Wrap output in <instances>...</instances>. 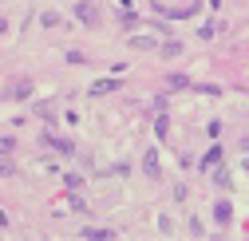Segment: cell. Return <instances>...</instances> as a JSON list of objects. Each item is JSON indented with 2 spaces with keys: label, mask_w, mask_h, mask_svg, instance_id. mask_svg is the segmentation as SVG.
I'll use <instances>...</instances> for the list:
<instances>
[{
  "label": "cell",
  "mask_w": 249,
  "mask_h": 241,
  "mask_svg": "<svg viewBox=\"0 0 249 241\" xmlns=\"http://www.w3.org/2000/svg\"><path fill=\"white\" fill-rule=\"evenodd\" d=\"M75 16H79L87 28H95V24H99V12H95V4H87V0H79V4H75Z\"/></svg>",
  "instance_id": "cell-1"
},
{
  "label": "cell",
  "mask_w": 249,
  "mask_h": 241,
  "mask_svg": "<svg viewBox=\"0 0 249 241\" xmlns=\"http://www.w3.org/2000/svg\"><path fill=\"white\" fill-rule=\"evenodd\" d=\"M217 162H222V150H217V146H210L206 155H202V162H198V170H213Z\"/></svg>",
  "instance_id": "cell-2"
},
{
  "label": "cell",
  "mask_w": 249,
  "mask_h": 241,
  "mask_svg": "<svg viewBox=\"0 0 249 241\" xmlns=\"http://www.w3.org/2000/svg\"><path fill=\"white\" fill-rule=\"evenodd\" d=\"M159 12L170 16V20H182V16H194V4H182V8H166V4H159Z\"/></svg>",
  "instance_id": "cell-3"
},
{
  "label": "cell",
  "mask_w": 249,
  "mask_h": 241,
  "mask_svg": "<svg viewBox=\"0 0 249 241\" xmlns=\"http://www.w3.org/2000/svg\"><path fill=\"white\" fill-rule=\"evenodd\" d=\"M115 87H119L115 79H99V83H91V95H95V99H99V95H111Z\"/></svg>",
  "instance_id": "cell-4"
},
{
  "label": "cell",
  "mask_w": 249,
  "mask_h": 241,
  "mask_svg": "<svg viewBox=\"0 0 249 241\" xmlns=\"http://www.w3.org/2000/svg\"><path fill=\"white\" fill-rule=\"evenodd\" d=\"M142 170H146L150 178H159V174H162V170H159V155H154V150H150V155L142 158Z\"/></svg>",
  "instance_id": "cell-5"
},
{
  "label": "cell",
  "mask_w": 249,
  "mask_h": 241,
  "mask_svg": "<svg viewBox=\"0 0 249 241\" xmlns=\"http://www.w3.org/2000/svg\"><path fill=\"white\" fill-rule=\"evenodd\" d=\"M213 218H217V222L226 225V222L233 218V209H230V202H217V206H213Z\"/></svg>",
  "instance_id": "cell-6"
},
{
  "label": "cell",
  "mask_w": 249,
  "mask_h": 241,
  "mask_svg": "<svg viewBox=\"0 0 249 241\" xmlns=\"http://www.w3.org/2000/svg\"><path fill=\"white\" fill-rule=\"evenodd\" d=\"M12 95H16V99H28V95H32V83H28V79H16V83H12Z\"/></svg>",
  "instance_id": "cell-7"
},
{
  "label": "cell",
  "mask_w": 249,
  "mask_h": 241,
  "mask_svg": "<svg viewBox=\"0 0 249 241\" xmlns=\"http://www.w3.org/2000/svg\"><path fill=\"white\" fill-rule=\"evenodd\" d=\"M83 237H91V241H111L115 229H83Z\"/></svg>",
  "instance_id": "cell-8"
},
{
  "label": "cell",
  "mask_w": 249,
  "mask_h": 241,
  "mask_svg": "<svg viewBox=\"0 0 249 241\" xmlns=\"http://www.w3.org/2000/svg\"><path fill=\"white\" fill-rule=\"evenodd\" d=\"M131 48H139V52H150V48H159L150 36H131Z\"/></svg>",
  "instance_id": "cell-9"
},
{
  "label": "cell",
  "mask_w": 249,
  "mask_h": 241,
  "mask_svg": "<svg viewBox=\"0 0 249 241\" xmlns=\"http://www.w3.org/2000/svg\"><path fill=\"white\" fill-rule=\"evenodd\" d=\"M182 87H186V75H182V71H174V75L166 79V91H182Z\"/></svg>",
  "instance_id": "cell-10"
},
{
  "label": "cell",
  "mask_w": 249,
  "mask_h": 241,
  "mask_svg": "<svg viewBox=\"0 0 249 241\" xmlns=\"http://www.w3.org/2000/svg\"><path fill=\"white\" fill-rule=\"evenodd\" d=\"M159 52H162V55H166V59H174V55H178V52H182V44H178V40H170V44H162V48H159Z\"/></svg>",
  "instance_id": "cell-11"
},
{
  "label": "cell",
  "mask_w": 249,
  "mask_h": 241,
  "mask_svg": "<svg viewBox=\"0 0 249 241\" xmlns=\"http://www.w3.org/2000/svg\"><path fill=\"white\" fill-rule=\"evenodd\" d=\"M48 142H52L55 150H71V142H68V138H59V135H48Z\"/></svg>",
  "instance_id": "cell-12"
},
{
  "label": "cell",
  "mask_w": 249,
  "mask_h": 241,
  "mask_svg": "<svg viewBox=\"0 0 249 241\" xmlns=\"http://www.w3.org/2000/svg\"><path fill=\"white\" fill-rule=\"evenodd\" d=\"M12 146H16L12 138H0V155H12Z\"/></svg>",
  "instance_id": "cell-13"
},
{
  "label": "cell",
  "mask_w": 249,
  "mask_h": 241,
  "mask_svg": "<svg viewBox=\"0 0 249 241\" xmlns=\"http://www.w3.org/2000/svg\"><path fill=\"white\" fill-rule=\"evenodd\" d=\"M0 225H8V214H4V209H0Z\"/></svg>",
  "instance_id": "cell-14"
},
{
  "label": "cell",
  "mask_w": 249,
  "mask_h": 241,
  "mask_svg": "<svg viewBox=\"0 0 249 241\" xmlns=\"http://www.w3.org/2000/svg\"><path fill=\"white\" fill-rule=\"evenodd\" d=\"M210 8H222V0H210Z\"/></svg>",
  "instance_id": "cell-15"
}]
</instances>
